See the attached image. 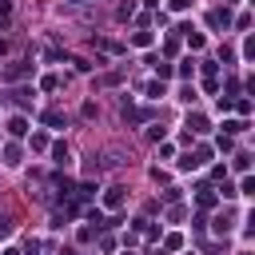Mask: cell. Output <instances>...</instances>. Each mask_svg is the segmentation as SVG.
Masks as SVG:
<instances>
[{"instance_id":"6da1fadb","label":"cell","mask_w":255,"mask_h":255,"mask_svg":"<svg viewBox=\"0 0 255 255\" xmlns=\"http://www.w3.org/2000/svg\"><path fill=\"white\" fill-rule=\"evenodd\" d=\"M36 72V64H28V60H12L8 68H4V80H24V76H32Z\"/></svg>"},{"instance_id":"5bb4252c","label":"cell","mask_w":255,"mask_h":255,"mask_svg":"<svg viewBox=\"0 0 255 255\" xmlns=\"http://www.w3.org/2000/svg\"><path fill=\"white\" fill-rule=\"evenodd\" d=\"M199 207H215V191L211 187H199Z\"/></svg>"},{"instance_id":"8992f818","label":"cell","mask_w":255,"mask_h":255,"mask_svg":"<svg viewBox=\"0 0 255 255\" xmlns=\"http://www.w3.org/2000/svg\"><path fill=\"white\" fill-rule=\"evenodd\" d=\"M8 135H12V139L28 135V120H24V116H12V120H8Z\"/></svg>"},{"instance_id":"cb8c5ba5","label":"cell","mask_w":255,"mask_h":255,"mask_svg":"<svg viewBox=\"0 0 255 255\" xmlns=\"http://www.w3.org/2000/svg\"><path fill=\"white\" fill-rule=\"evenodd\" d=\"M124 255H131V251H124Z\"/></svg>"},{"instance_id":"7c38bea8","label":"cell","mask_w":255,"mask_h":255,"mask_svg":"<svg viewBox=\"0 0 255 255\" xmlns=\"http://www.w3.org/2000/svg\"><path fill=\"white\" fill-rule=\"evenodd\" d=\"M231 167H235V171H243V175H247V167H251V155H247V151H239V155H235V159H231Z\"/></svg>"},{"instance_id":"2e32d148","label":"cell","mask_w":255,"mask_h":255,"mask_svg":"<svg viewBox=\"0 0 255 255\" xmlns=\"http://www.w3.org/2000/svg\"><path fill=\"white\" fill-rule=\"evenodd\" d=\"M147 96H151V100H159V96H163V80H155V84H147Z\"/></svg>"},{"instance_id":"52a82bcc","label":"cell","mask_w":255,"mask_h":255,"mask_svg":"<svg viewBox=\"0 0 255 255\" xmlns=\"http://www.w3.org/2000/svg\"><path fill=\"white\" fill-rule=\"evenodd\" d=\"M52 163H60V167L72 163V147L68 143H52Z\"/></svg>"},{"instance_id":"7a4b0ae2","label":"cell","mask_w":255,"mask_h":255,"mask_svg":"<svg viewBox=\"0 0 255 255\" xmlns=\"http://www.w3.org/2000/svg\"><path fill=\"white\" fill-rule=\"evenodd\" d=\"M143 120H151V112H147V108H131V104L124 100V124H143Z\"/></svg>"},{"instance_id":"44dd1931","label":"cell","mask_w":255,"mask_h":255,"mask_svg":"<svg viewBox=\"0 0 255 255\" xmlns=\"http://www.w3.org/2000/svg\"><path fill=\"white\" fill-rule=\"evenodd\" d=\"M4 255H20V251H16V247H8V251H4Z\"/></svg>"},{"instance_id":"ba28073f","label":"cell","mask_w":255,"mask_h":255,"mask_svg":"<svg viewBox=\"0 0 255 255\" xmlns=\"http://www.w3.org/2000/svg\"><path fill=\"white\" fill-rule=\"evenodd\" d=\"M247 131V120H223V135H243Z\"/></svg>"},{"instance_id":"3957f363","label":"cell","mask_w":255,"mask_h":255,"mask_svg":"<svg viewBox=\"0 0 255 255\" xmlns=\"http://www.w3.org/2000/svg\"><path fill=\"white\" fill-rule=\"evenodd\" d=\"M104 207H108V211H120V207H124V187H108V191H104Z\"/></svg>"},{"instance_id":"9c48e42d","label":"cell","mask_w":255,"mask_h":255,"mask_svg":"<svg viewBox=\"0 0 255 255\" xmlns=\"http://www.w3.org/2000/svg\"><path fill=\"white\" fill-rule=\"evenodd\" d=\"M32 96H36L32 88H16V92H12V104H20V108H28V104H32Z\"/></svg>"},{"instance_id":"30bf717a","label":"cell","mask_w":255,"mask_h":255,"mask_svg":"<svg viewBox=\"0 0 255 255\" xmlns=\"http://www.w3.org/2000/svg\"><path fill=\"white\" fill-rule=\"evenodd\" d=\"M4 163H8V167L20 163V143H8V147H4Z\"/></svg>"},{"instance_id":"9a60e30c","label":"cell","mask_w":255,"mask_h":255,"mask_svg":"<svg viewBox=\"0 0 255 255\" xmlns=\"http://www.w3.org/2000/svg\"><path fill=\"white\" fill-rule=\"evenodd\" d=\"M235 191H239V195H255V179H251V175H243V183H239Z\"/></svg>"},{"instance_id":"603a6c76","label":"cell","mask_w":255,"mask_h":255,"mask_svg":"<svg viewBox=\"0 0 255 255\" xmlns=\"http://www.w3.org/2000/svg\"><path fill=\"white\" fill-rule=\"evenodd\" d=\"M227 4H239V0H227Z\"/></svg>"},{"instance_id":"8fae6325","label":"cell","mask_w":255,"mask_h":255,"mask_svg":"<svg viewBox=\"0 0 255 255\" xmlns=\"http://www.w3.org/2000/svg\"><path fill=\"white\" fill-rule=\"evenodd\" d=\"M131 44H135V48H151V32H147V28H139V32L131 36Z\"/></svg>"},{"instance_id":"4fadbf2b","label":"cell","mask_w":255,"mask_h":255,"mask_svg":"<svg viewBox=\"0 0 255 255\" xmlns=\"http://www.w3.org/2000/svg\"><path fill=\"white\" fill-rule=\"evenodd\" d=\"M44 124H48V128H56V131H60V128H64V116H60V112H44Z\"/></svg>"},{"instance_id":"ffe728a7","label":"cell","mask_w":255,"mask_h":255,"mask_svg":"<svg viewBox=\"0 0 255 255\" xmlns=\"http://www.w3.org/2000/svg\"><path fill=\"white\" fill-rule=\"evenodd\" d=\"M187 4H191V0H171V8H175V12H183Z\"/></svg>"},{"instance_id":"7402d4cb","label":"cell","mask_w":255,"mask_h":255,"mask_svg":"<svg viewBox=\"0 0 255 255\" xmlns=\"http://www.w3.org/2000/svg\"><path fill=\"white\" fill-rule=\"evenodd\" d=\"M68 4H84V0H68Z\"/></svg>"},{"instance_id":"d4e9b609","label":"cell","mask_w":255,"mask_h":255,"mask_svg":"<svg viewBox=\"0 0 255 255\" xmlns=\"http://www.w3.org/2000/svg\"><path fill=\"white\" fill-rule=\"evenodd\" d=\"M155 255H163V251H155Z\"/></svg>"},{"instance_id":"5b68a950","label":"cell","mask_w":255,"mask_h":255,"mask_svg":"<svg viewBox=\"0 0 255 255\" xmlns=\"http://www.w3.org/2000/svg\"><path fill=\"white\" fill-rule=\"evenodd\" d=\"M207 24H211V28H227V24H231V12H227V8H215V12H207Z\"/></svg>"},{"instance_id":"277c9868","label":"cell","mask_w":255,"mask_h":255,"mask_svg":"<svg viewBox=\"0 0 255 255\" xmlns=\"http://www.w3.org/2000/svg\"><path fill=\"white\" fill-rule=\"evenodd\" d=\"M187 131H195V135H207V131H211L207 116H199V112H195V116H187Z\"/></svg>"},{"instance_id":"d6986e66","label":"cell","mask_w":255,"mask_h":255,"mask_svg":"<svg viewBox=\"0 0 255 255\" xmlns=\"http://www.w3.org/2000/svg\"><path fill=\"white\" fill-rule=\"evenodd\" d=\"M56 84H60L56 76H44V80H40V88H44V92H56Z\"/></svg>"},{"instance_id":"ac0fdd59","label":"cell","mask_w":255,"mask_h":255,"mask_svg":"<svg viewBox=\"0 0 255 255\" xmlns=\"http://www.w3.org/2000/svg\"><path fill=\"white\" fill-rule=\"evenodd\" d=\"M8 235H12V219H8V215H0V239H8Z\"/></svg>"},{"instance_id":"e0dca14e","label":"cell","mask_w":255,"mask_h":255,"mask_svg":"<svg viewBox=\"0 0 255 255\" xmlns=\"http://www.w3.org/2000/svg\"><path fill=\"white\" fill-rule=\"evenodd\" d=\"M8 20H12V4H8V0H0V24H8Z\"/></svg>"}]
</instances>
